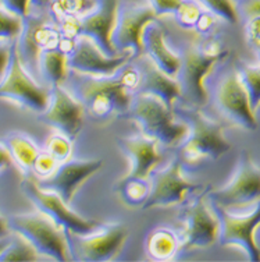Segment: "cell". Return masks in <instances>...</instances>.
Instances as JSON below:
<instances>
[{
	"mask_svg": "<svg viewBox=\"0 0 260 262\" xmlns=\"http://www.w3.org/2000/svg\"><path fill=\"white\" fill-rule=\"evenodd\" d=\"M140 71L136 64H125L110 77H95L70 70L64 84L82 103L85 115L99 124H107L128 116L134 96L138 92Z\"/></svg>",
	"mask_w": 260,
	"mask_h": 262,
	"instance_id": "cell-1",
	"label": "cell"
},
{
	"mask_svg": "<svg viewBox=\"0 0 260 262\" xmlns=\"http://www.w3.org/2000/svg\"><path fill=\"white\" fill-rule=\"evenodd\" d=\"M180 55L181 69L177 80L180 81L182 99L188 106L203 107L209 99L205 80L216 66L230 57L231 51L215 32L210 35L196 34V38L186 43Z\"/></svg>",
	"mask_w": 260,
	"mask_h": 262,
	"instance_id": "cell-2",
	"label": "cell"
},
{
	"mask_svg": "<svg viewBox=\"0 0 260 262\" xmlns=\"http://www.w3.org/2000/svg\"><path fill=\"white\" fill-rule=\"evenodd\" d=\"M188 126V136L181 145V158L190 166H199L206 161H217L231 149L224 137V126L206 116L200 107L188 106L178 111Z\"/></svg>",
	"mask_w": 260,
	"mask_h": 262,
	"instance_id": "cell-3",
	"label": "cell"
},
{
	"mask_svg": "<svg viewBox=\"0 0 260 262\" xmlns=\"http://www.w3.org/2000/svg\"><path fill=\"white\" fill-rule=\"evenodd\" d=\"M9 219L11 232L18 233L34 246L40 257L55 261H73L74 252L68 237V230L43 212L18 213Z\"/></svg>",
	"mask_w": 260,
	"mask_h": 262,
	"instance_id": "cell-4",
	"label": "cell"
},
{
	"mask_svg": "<svg viewBox=\"0 0 260 262\" xmlns=\"http://www.w3.org/2000/svg\"><path fill=\"white\" fill-rule=\"evenodd\" d=\"M231 57V56H230ZM227 57L221 61L213 86V103L223 119L244 130H257L255 111L252 109L245 85L241 80L237 60Z\"/></svg>",
	"mask_w": 260,
	"mask_h": 262,
	"instance_id": "cell-5",
	"label": "cell"
},
{
	"mask_svg": "<svg viewBox=\"0 0 260 262\" xmlns=\"http://www.w3.org/2000/svg\"><path fill=\"white\" fill-rule=\"evenodd\" d=\"M128 116L139 124L142 134L155 138L164 146L180 145L188 136V126L184 120L177 119L174 107L150 94L136 92Z\"/></svg>",
	"mask_w": 260,
	"mask_h": 262,
	"instance_id": "cell-6",
	"label": "cell"
},
{
	"mask_svg": "<svg viewBox=\"0 0 260 262\" xmlns=\"http://www.w3.org/2000/svg\"><path fill=\"white\" fill-rule=\"evenodd\" d=\"M61 32L49 10H31L22 18V30L15 39L21 63L32 77L39 78V56L45 49L59 48Z\"/></svg>",
	"mask_w": 260,
	"mask_h": 262,
	"instance_id": "cell-7",
	"label": "cell"
},
{
	"mask_svg": "<svg viewBox=\"0 0 260 262\" xmlns=\"http://www.w3.org/2000/svg\"><path fill=\"white\" fill-rule=\"evenodd\" d=\"M207 190H203L180 211V250H195L213 246L219 240L220 221L207 201Z\"/></svg>",
	"mask_w": 260,
	"mask_h": 262,
	"instance_id": "cell-8",
	"label": "cell"
},
{
	"mask_svg": "<svg viewBox=\"0 0 260 262\" xmlns=\"http://www.w3.org/2000/svg\"><path fill=\"white\" fill-rule=\"evenodd\" d=\"M0 98L10 99L36 113H42L49 103L50 86L40 85V82L25 69L15 48V40L13 42L9 66L0 78Z\"/></svg>",
	"mask_w": 260,
	"mask_h": 262,
	"instance_id": "cell-9",
	"label": "cell"
},
{
	"mask_svg": "<svg viewBox=\"0 0 260 262\" xmlns=\"http://www.w3.org/2000/svg\"><path fill=\"white\" fill-rule=\"evenodd\" d=\"M21 188L25 195L28 196V200L38 208V211L53 217L56 222L63 225L74 236L88 234L103 225L95 219L81 216L80 213L71 209L70 204H67L57 192L40 187L39 183L32 177H27L21 183Z\"/></svg>",
	"mask_w": 260,
	"mask_h": 262,
	"instance_id": "cell-10",
	"label": "cell"
},
{
	"mask_svg": "<svg viewBox=\"0 0 260 262\" xmlns=\"http://www.w3.org/2000/svg\"><path fill=\"white\" fill-rule=\"evenodd\" d=\"M207 196L224 208L246 207L260 201V167L249 152H241L230 182L219 190H210Z\"/></svg>",
	"mask_w": 260,
	"mask_h": 262,
	"instance_id": "cell-11",
	"label": "cell"
},
{
	"mask_svg": "<svg viewBox=\"0 0 260 262\" xmlns=\"http://www.w3.org/2000/svg\"><path fill=\"white\" fill-rule=\"evenodd\" d=\"M199 190H203V186L186 179L182 171V162L175 158L167 166L152 174L149 195L142 209L174 207L185 201L191 192Z\"/></svg>",
	"mask_w": 260,
	"mask_h": 262,
	"instance_id": "cell-12",
	"label": "cell"
},
{
	"mask_svg": "<svg viewBox=\"0 0 260 262\" xmlns=\"http://www.w3.org/2000/svg\"><path fill=\"white\" fill-rule=\"evenodd\" d=\"M216 213L220 221L221 246L230 247L237 246L248 254L249 261H260V248L255 240L256 229L260 226V201L255 204V208L244 215H235L228 211V208L213 204Z\"/></svg>",
	"mask_w": 260,
	"mask_h": 262,
	"instance_id": "cell-13",
	"label": "cell"
},
{
	"mask_svg": "<svg viewBox=\"0 0 260 262\" xmlns=\"http://www.w3.org/2000/svg\"><path fill=\"white\" fill-rule=\"evenodd\" d=\"M134 59L131 52H120L115 56L106 55L92 38L80 35L68 53V69L88 76L110 77Z\"/></svg>",
	"mask_w": 260,
	"mask_h": 262,
	"instance_id": "cell-14",
	"label": "cell"
},
{
	"mask_svg": "<svg viewBox=\"0 0 260 262\" xmlns=\"http://www.w3.org/2000/svg\"><path fill=\"white\" fill-rule=\"evenodd\" d=\"M159 20L153 7L146 3H125L119 7V18L113 32V43L119 52L144 55V32L150 23Z\"/></svg>",
	"mask_w": 260,
	"mask_h": 262,
	"instance_id": "cell-15",
	"label": "cell"
},
{
	"mask_svg": "<svg viewBox=\"0 0 260 262\" xmlns=\"http://www.w3.org/2000/svg\"><path fill=\"white\" fill-rule=\"evenodd\" d=\"M84 119V106L65 86H50L49 103L45 111L39 113V121L75 141L82 130Z\"/></svg>",
	"mask_w": 260,
	"mask_h": 262,
	"instance_id": "cell-16",
	"label": "cell"
},
{
	"mask_svg": "<svg viewBox=\"0 0 260 262\" xmlns=\"http://www.w3.org/2000/svg\"><path fill=\"white\" fill-rule=\"evenodd\" d=\"M75 237L78 238L77 259L105 262L120 254L128 238V230L121 223H103L93 232Z\"/></svg>",
	"mask_w": 260,
	"mask_h": 262,
	"instance_id": "cell-17",
	"label": "cell"
},
{
	"mask_svg": "<svg viewBox=\"0 0 260 262\" xmlns=\"http://www.w3.org/2000/svg\"><path fill=\"white\" fill-rule=\"evenodd\" d=\"M102 159H68L61 162L50 176L40 179L39 186L57 192L67 204L74 200L81 186L100 170Z\"/></svg>",
	"mask_w": 260,
	"mask_h": 262,
	"instance_id": "cell-18",
	"label": "cell"
},
{
	"mask_svg": "<svg viewBox=\"0 0 260 262\" xmlns=\"http://www.w3.org/2000/svg\"><path fill=\"white\" fill-rule=\"evenodd\" d=\"M119 7V0H96L93 9L80 18L81 35L92 38L100 46V49L109 56L120 53L113 43Z\"/></svg>",
	"mask_w": 260,
	"mask_h": 262,
	"instance_id": "cell-19",
	"label": "cell"
},
{
	"mask_svg": "<svg viewBox=\"0 0 260 262\" xmlns=\"http://www.w3.org/2000/svg\"><path fill=\"white\" fill-rule=\"evenodd\" d=\"M115 142L131 163L128 176L149 179L152 171L163 162L159 152V141L145 134L117 137Z\"/></svg>",
	"mask_w": 260,
	"mask_h": 262,
	"instance_id": "cell-20",
	"label": "cell"
},
{
	"mask_svg": "<svg viewBox=\"0 0 260 262\" xmlns=\"http://www.w3.org/2000/svg\"><path fill=\"white\" fill-rule=\"evenodd\" d=\"M138 69L140 71V82L138 92L150 94L160 98L166 105L174 107L178 99L182 98L180 81L175 77L166 74L146 55H140Z\"/></svg>",
	"mask_w": 260,
	"mask_h": 262,
	"instance_id": "cell-21",
	"label": "cell"
},
{
	"mask_svg": "<svg viewBox=\"0 0 260 262\" xmlns=\"http://www.w3.org/2000/svg\"><path fill=\"white\" fill-rule=\"evenodd\" d=\"M144 55L148 56L166 74L177 78L181 69V55L171 51L167 45L164 27L159 20L150 23L144 32Z\"/></svg>",
	"mask_w": 260,
	"mask_h": 262,
	"instance_id": "cell-22",
	"label": "cell"
},
{
	"mask_svg": "<svg viewBox=\"0 0 260 262\" xmlns=\"http://www.w3.org/2000/svg\"><path fill=\"white\" fill-rule=\"evenodd\" d=\"M68 74V55L60 48H50L40 53L39 78L45 81L48 86L64 85Z\"/></svg>",
	"mask_w": 260,
	"mask_h": 262,
	"instance_id": "cell-23",
	"label": "cell"
},
{
	"mask_svg": "<svg viewBox=\"0 0 260 262\" xmlns=\"http://www.w3.org/2000/svg\"><path fill=\"white\" fill-rule=\"evenodd\" d=\"M180 236L170 227H155L148 233L145 238V250L152 259L169 261L180 251Z\"/></svg>",
	"mask_w": 260,
	"mask_h": 262,
	"instance_id": "cell-24",
	"label": "cell"
},
{
	"mask_svg": "<svg viewBox=\"0 0 260 262\" xmlns=\"http://www.w3.org/2000/svg\"><path fill=\"white\" fill-rule=\"evenodd\" d=\"M3 142L10 151L13 161L22 171H31L40 149L34 140L21 131H13L5 137Z\"/></svg>",
	"mask_w": 260,
	"mask_h": 262,
	"instance_id": "cell-25",
	"label": "cell"
},
{
	"mask_svg": "<svg viewBox=\"0 0 260 262\" xmlns=\"http://www.w3.org/2000/svg\"><path fill=\"white\" fill-rule=\"evenodd\" d=\"M150 191L149 179L127 176L115 184V192L120 195L125 205L131 208H142Z\"/></svg>",
	"mask_w": 260,
	"mask_h": 262,
	"instance_id": "cell-26",
	"label": "cell"
},
{
	"mask_svg": "<svg viewBox=\"0 0 260 262\" xmlns=\"http://www.w3.org/2000/svg\"><path fill=\"white\" fill-rule=\"evenodd\" d=\"M40 258L34 246L18 233H14V237L9 240L7 246L0 252V262L39 261Z\"/></svg>",
	"mask_w": 260,
	"mask_h": 262,
	"instance_id": "cell-27",
	"label": "cell"
},
{
	"mask_svg": "<svg viewBox=\"0 0 260 262\" xmlns=\"http://www.w3.org/2000/svg\"><path fill=\"white\" fill-rule=\"evenodd\" d=\"M240 18L245 21V35L252 48L260 45V0H245L238 3Z\"/></svg>",
	"mask_w": 260,
	"mask_h": 262,
	"instance_id": "cell-28",
	"label": "cell"
},
{
	"mask_svg": "<svg viewBox=\"0 0 260 262\" xmlns=\"http://www.w3.org/2000/svg\"><path fill=\"white\" fill-rule=\"evenodd\" d=\"M237 66H238L241 80L244 82L249 96L250 106L256 112L260 106V61L248 63V61L237 60Z\"/></svg>",
	"mask_w": 260,
	"mask_h": 262,
	"instance_id": "cell-29",
	"label": "cell"
},
{
	"mask_svg": "<svg viewBox=\"0 0 260 262\" xmlns=\"http://www.w3.org/2000/svg\"><path fill=\"white\" fill-rule=\"evenodd\" d=\"M96 0H52L49 11L56 21L67 17L81 18L93 9Z\"/></svg>",
	"mask_w": 260,
	"mask_h": 262,
	"instance_id": "cell-30",
	"label": "cell"
},
{
	"mask_svg": "<svg viewBox=\"0 0 260 262\" xmlns=\"http://www.w3.org/2000/svg\"><path fill=\"white\" fill-rule=\"evenodd\" d=\"M203 9L211 11L220 20L228 24H237L240 21L238 5L235 0H196Z\"/></svg>",
	"mask_w": 260,
	"mask_h": 262,
	"instance_id": "cell-31",
	"label": "cell"
},
{
	"mask_svg": "<svg viewBox=\"0 0 260 262\" xmlns=\"http://www.w3.org/2000/svg\"><path fill=\"white\" fill-rule=\"evenodd\" d=\"M205 10L196 0H182L180 7L175 10L174 20L182 30L194 31L196 23L199 20L202 11Z\"/></svg>",
	"mask_w": 260,
	"mask_h": 262,
	"instance_id": "cell-32",
	"label": "cell"
},
{
	"mask_svg": "<svg viewBox=\"0 0 260 262\" xmlns=\"http://www.w3.org/2000/svg\"><path fill=\"white\" fill-rule=\"evenodd\" d=\"M45 151L49 152L56 161L61 163V162L70 159L71 152H73V141L64 134L57 133V134H53L46 140Z\"/></svg>",
	"mask_w": 260,
	"mask_h": 262,
	"instance_id": "cell-33",
	"label": "cell"
},
{
	"mask_svg": "<svg viewBox=\"0 0 260 262\" xmlns=\"http://www.w3.org/2000/svg\"><path fill=\"white\" fill-rule=\"evenodd\" d=\"M22 30V18L0 6V40H15Z\"/></svg>",
	"mask_w": 260,
	"mask_h": 262,
	"instance_id": "cell-34",
	"label": "cell"
},
{
	"mask_svg": "<svg viewBox=\"0 0 260 262\" xmlns=\"http://www.w3.org/2000/svg\"><path fill=\"white\" fill-rule=\"evenodd\" d=\"M59 166V162L56 161L55 158L50 155L48 151L39 152V155L36 157L32 169L31 171L36 174L39 179H45V177L50 176L53 171L56 170V167Z\"/></svg>",
	"mask_w": 260,
	"mask_h": 262,
	"instance_id": "cell-35",
	"label": "cell"
},
{
	"mask_svg": "<svg viewBox=\"0 0 260 262\" xmlns=\"http://www.w3.org/2000/svg\"><path fill=\"white\" fill-rule=\"evenodd\" d=\"M219 20L220 18L217 15H215L211 11L205 9V10L202 11L198 23H196L194 32L198 34V35H210V34H215L217 24H219Z\"/></svg>",
	"mask_w": 260,
	"mask_h": 262,
	"instance_id": "cell-36",
	"label": "cell"
},
{
	"mask_svg": "<svg viewBox=\"0 0 260 262\" xmlns=\"http://www.w3.org/2000/svg\"><path fill=\"white\" fill-rule=\"evenodd\" d=\"M0 6L21 18L31 11V0H0Z\"/></svg>",
	"mask_w": 260,
	"mask_h": 262,
	"instance_id": "cell-37",
	"label": "cell"
},
{
	"mask_svg": "<svg viewBox=\"0 0 260 262\" xmlns=\"http://www.w3.org/2000/svg\"><path fill=\"white\" fill-rule=\"evenodd\" d=\"M149 5L153 7V10L157 17L167 14H174L175 10L180 7L182 0H148Z\"/></svg>",
	"mask_w": 260,
	"mask_h": 262,
	"instance_id": "cell-38",
	"label": "cell"
},
{
	"mask_svg": "<svg viewBox=\"0 0 260 262\" xmlns=\"http://www.w3.org/2000/svg\"><path fill=\"white\" fill-rule=\"evenodd\" d=\"M13 42H10V40H0V78L3 77L6 69L9 66V61H10Z\"/></svg>",
	"mask_w": 260,
	"mask_h": 262,
	"instance_id": "cell-39",
	"label": "cell"
},
{
	"mask_svg": "<svg viewBox=\"0 0 260 262\" xmlns=\"http://www.w3.org/2000/svg\"><path fill=\"white\" fill-rule=\"evenodd\" d=\"M14 163L10 151L7 149V146L3 141H0V173L9 169Z\"/></svg>",
	"mask_w": 260,
	"mask_h": 262,
	"instance_id": "cell-40",
	"label": "cell"
},
{
	"mask_svg": "<svg viewBox=\"0 0 260 262\" xmlns=\"http://www.w3.org/2000/svg\"><path fill=\"white\" fill-rule=\"evenodd\" d=\"M11 229L9 226V219L0 212V240L2 238H6V237H9L11 234Z\"/></svg>",
	"mask_w": 260,
	"mask_h": 262,
	"instance_id": "cell-41",
	"label": "cell"
},
{
	"mask_svg": "<svg viewBox=\"0 0 260 262\" xmlns=\"http://www.w3.org/2000/svg\"><path fill=\"white\" fill-rule=\"evenodd\" d=\"M52 0H31V10H49Z\"/></svg>",
	"mask_w": 260,
	"mask_h": 262,
	"instance_id": "cell-42",
	"label": "cell"
},
{
	"mask_svg": "<svg viewBox=\"0 0 260 262\" xmlns=\"http://www.w3.org/2000/svg\"><path fill=\"white\" fill-rule=\"evenodd\" d=\"M9 240H10L9 237H6V238H2V240H0V252H2V250H3V248H5L6 246H7V243H9Z\"/></svg>",
	"mask_w": 260,
	"mask_h": 262,
	"instance_id": "cell-43",
	"label": "cell"
},
{
	"mask_svg": "<svg viewBox=\"0 0 260 262\" xmlns=\"http://www.w3.org/2000/svg\"><path fill=\"white\" fill-rule=\"evenodd\" d=\"M253 49H255L256 53H257V56H259V61H260V45L259 46H255Z\"/></svg>",
	"mask_w": 260,
	"mask_h": 262,
	"instance_id": "cell-44",
	"label": "cell"
},
{
	"mask_svg": "<svg viewBox=\"0 0 260 262\" xmlns=\"http://www.w3.org/2000/svg\"><path fill=\"white\" fill-rule=\"evenodd\" d=\"M237 2V5H238V3H241V2H245V0H235Z\"/></svg>",
	"mask_w": 260,
	"mask_h": 262,
	"instance_id": "cell-45",
	"label": "cell"
}]
</instances>
